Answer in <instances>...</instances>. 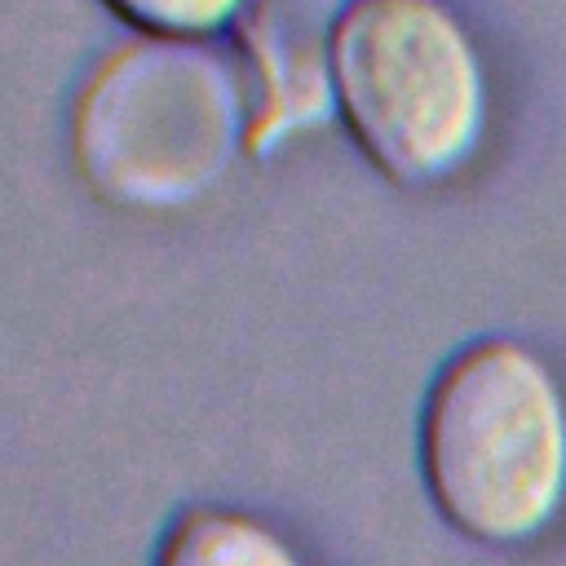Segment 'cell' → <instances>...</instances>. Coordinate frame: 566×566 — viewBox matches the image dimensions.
<instances>
[{"mask_svg": "<svg viewBox=\"0 0 566 566\" xmlns=\"http://www.w3.org/2000/svg\"><path fill=\"white\" fill-rule=\"evenodd\" d=\"M128 27L159 40H199L243 13L248 0H106Z\"/></svg>", "mask_w": 566, "mask_h": 566, "instance_id": "obj_6", "label": "cell"}, {"mask_svg": "<svg viewBox=\"0 0 566 566\" xmlns=\"http://www.w3.org/2000/svg\"><path fill=\"white\" fill-rule=\"evenodd\" d=\"M336 106L389 181L433 186L478 150L482 57L438 0H354L336 22Z\"/></svg>", "mask_w": 566, "mask_h": 566, "instance_id": "obj_3", "label": "cell"}, {"mask_svg": "<svg viewBox=\"0 0 566 566\" xmlns=\"http://www.w3.org/2000/svg\"><path fill=\"white\" fill-rule=\"evenodd\" d=\"M155 566H301V557L261 517L221 504H195L172 517Z\"/></svg>", "mask_w": 566, "mask_h": 566, "instance_id": "obj_5", "label": "cell"}, {"mask_svg": "<svg viewBox=\"0 0 566 566\" xmlns=\"http://www.w3.org/2000/svg\"><path fill=\"white\" fill-rule=\"evenodd\" d=\"M248 137V88L226 53L199 40L142 35L111 49L71 111L84 181L142 212L203 195Z\"/></svg>", "mask_w": 566, "mask_h": 566, "instance_id": "obj_2", "label": "cell"}, {"mask_svg": "<svg viewBox=\"0 0 566 566\" xmlns=\"http://www.w3.org/2000/svg\"><path fill=\"white\" fill-rule=\"evenodd\" d=\"M420 469L460 535H539L566 495V398L548 363L509 336L464 345L424 398Z\"/></svg>", "mask_w": 566, "mask_h": 566, "instance_id": "obj_1", "label": "cell"}, {"mask_svg": "<svg viewBox=\"0 0 566 566\" xmlns=\"http://www.w3.org/2000/svg\"><path fill=\"white\" fill-rule=\"evenodd\" d=\"M336 0H248L234 18L252 155H270L336 102Z\"/></svg>", "mask_w": 566, "mask_h": 566, "instance_id": "obj_4", "label": "cell"}]
</instances>
